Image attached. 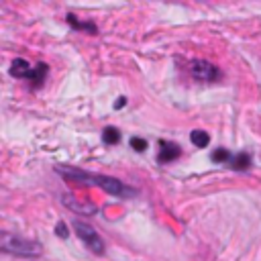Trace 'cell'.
Returning a JSON list of instances; mask_svg holds the SVG:
<instances>
[{"instance_id": "cell-1", "label": "cell", "mask_w": 261, "mask_h": 261, "mask_svg": "<svg viewBox=\"0 0 261 261\" xmlns=\"http://www.w3.org/2000/svg\"><path fill=\"white\" fill-rule=\"evenodd\" d=\"M59 173H63L65 178H70L74 182L80 184H90V186H100L104 192L113 194V196H123V198H129L130 194H135V190H129L121 184V180L111 178V176H100V173H90V171H82V169H74V167H55Z\"/></svg>"}, {"instance_id": "cell-2", "label": "cell", "mask_w": 261, "mask_h": 261, "mask_svg": "<svg viewBox=\"0 0 261 261\" xmlns=\"http://www.w3.org/2000/svg\"><path fill=\"white\" fill-rule=\"evenodd\" d=\"M0 247L4 253H12V255H20V257H37L41 255V245L37 241H29L18 235H12L8 231L0 233Z\"/></svg>"}, {"instance_id": "cell-3", "label": "cell", "mask_w": 261, "mask_h": 261, "mask_svg": "<svg viewBox=\"0 0 261 261\" xmlns=\"http://www.w3.org/2000/svg\"><path fill=\"white\" fill-rule=\"evenodd\" d=\"M74 229H76V235L82 239L86 245H88L90 251H94V253H104L102 239L98 237V233H96L90 225H86V223H82V221H74Z\"/></svg>"}, {"instance_id": "cell-4", "label": "cell", "mask_w": 261, "mask_h": 261, "mask_svg": "<svg viewBox=\"0 0 261 261\" xmlns=\"http://www.w3.org/2000/svg\"><path fill=\"white\" fill-rule=\"evenodd\" d=\"M190 72H192V76L196 80H200V82H214V80L221 78V70L216 68V65H212L210 61H204V59L192 61Z\"/></svg>"}, {"instance_id": "cell-5", "label": "cell", "mask_w": 261, "mask_h": 261, "mask_svg": "<svg viewBox=\"0 0 261 261\" xmlns=\"http://www.w3.org/2000/svg\"><path fill=\"white\" fill-rule=\"evenodd\" d=\"M159 161L161 163H167V161H173V159H178L182 155V149L176 145V143H169V141H161L159 143Z\"/></svg>"}, {"instance_id": "cell-6", "label": "cell", "mask_w": 261, "mask_h": 261, "mask_svg": "<svg viewBox=\"0 0 261 261\" xmlns=\"http://www.w3.org/2000/svg\"><path fill=\"white\" fill-rule=\"evenodd\" d=\"M33 68H35V65H31L27 59H14L12 65H10V76L29 80L31 74H33Z\"/></svg>"}, {"instance_id": "cell-7", "label": "cell", "mask_w": 261, "mask_h": 261, "mask_svg": "<svg viewBox=\"0 0 261 261\" xmlns=\"http://www.w3.org/2000/svg\"><path fill=\"white\" fill-rule=\"evenodd\" d=\"M229 165H231L233 169H237V171L249 169V167H251V155H249V153H245V151H241V153H237V155H233V157H231Z\"/></svg>"}, {"instance_id": "cell-8", "label": "cell", "mask_w": 261, "mask_h": 261, "mask_svg": "<svg viewBox=\"0 0 261 261\" xmlns=\"http://www.w3.org/2000/svg\"><path fill=\"white\" fill-rule=\"evenodd\" d=\"M65 18H68V23H70L72 29H76V31H88V33H92V35L98 33V29H96L94 23H80V20L76 18V14H68Z\"/></svg>"}, {"instance_id": "cell-9", "label": "cell", "mask_w": 261, "mask_h": 261, "mask_svg": "<svg viewBox=\"0 0 261 261\" xmlns=\"http://www.w3.org/2000/svg\"><path fill=\"white\" fill-rule=\"evenodd\" d=\"M45 76H47V65L45 63H37L35 68H33V74H31V84L35 86H41L43 82H45Z\"/></svg>"}, {"instance_id": "cell-10", "label": "cell", "mask_w": 261, "mask_h": 261, "mask_svg": "<svg viewBox=\"0 0 261 261\" xmlns=\"http://www.w3.org/2000/svg\"><path fill=\"white\" fill-rule=\"evenodd\" d=\"M102 141H104L106 145H117V143L121 141V130L115 129V127H106V129L102 130Z\"/></svg>"}, {"instance_id": "cell-11", "label": "cell", "mask_w": 261, "mask_h": 261, "mask_svg": "<svg viewBox=\"0 0 261 261\" xmlns=\"http://www.w3.org/2000/svg\"><path fill=\"white\" fill-rule=\"evenodd\" d=\"M190 141L196 145V147H208V143H210V137H208V133H204V130H192L190 133Z\"/></svg>"}, {"instance_id": "cell-12", "label": "cell", "mask_w": 261, "mask_h": 261, "mask_svg": "<svg viewBox=\"0 0 261 261\" xmlns=\"http://www.w3.org/2000/svg\"><path fill=\"white\" fill-rule=\"evenodd\" d=\"M231 151L229 149H216L214 153H212V161H216V163H229L231 161Z\"/></svg>"}, {"instance_id": "cell-13", "label": "cell", "mask_w": 261, "mask_h": 261, "mask_svg": "<svg viewBox=\"0 0 261 261\" xmlns=\"http://www.w3.org/2000/svg\"><path fill=\"white\" fill-rule=\"evenodd\" d=\"M130 147H133L135 151H145L147 149V141L145 139H141V137H130Z\"/></svg>"}, {"instance_id": "cell-14", "label": "cell", "mask_w": 261, "mask_h": 261, "mask_svg": "<svg viewBox=\"0 0 261 261\" xmlns=\"http://www.w3.org/2000/svg\"><path fill=\"white\" fill-rule=\"evenodd\" d=\"M55 235H57V237H61V239H65V237L70 235V231H68V227H65L63 223H59V225H57V229H55Z\"/></svg>"}, {"instance_id": "cell-15", "label": "cell", "mask_w": 261, "mask_h": 261, "mask_svg": "<svg viewBox=\"0 0 261 261\" xmlns=\"http://www.w3.org/2000/svg\"><path fill=\"white\" fill-rule=\"evenodd\" d=\"M125 104H127V98H125V96H121V98H119V102H117V108H123Z\"/></svg>"}]
</instances>
